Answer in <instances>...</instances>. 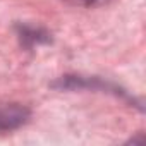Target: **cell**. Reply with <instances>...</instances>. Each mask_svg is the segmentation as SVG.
<instances>
[{
	"label": "cell",
	"instance_id": "obj_1",
	"mask_svg": "<svg viewBox=\"0 0 146 146\" xmlns=\"http://www.w3.org/2000/svg\"><path fill=\"white\" fill-rule=\"evenodd\" d=\"M29 119V110L19 103H0V132L21 127Z\"/></svg>",
	"mask_w": 146,
	"mask_h": 146
},
{
	"label": "cell",
	"instance_id": "obj_2",
	"mask_svg": "<svg viewBox=\"0 0 146 146\" xmlns=\"http://www.w3.org/2000/svg\"><path fill=\"white\" fill-rule=\"evenodd\" d=\"M70 2L79 5H100V4H105L107 0H70Z\"/></svg>",
	"mask_w": 146,
	"mask_h": 146
}]
</instances>
